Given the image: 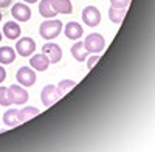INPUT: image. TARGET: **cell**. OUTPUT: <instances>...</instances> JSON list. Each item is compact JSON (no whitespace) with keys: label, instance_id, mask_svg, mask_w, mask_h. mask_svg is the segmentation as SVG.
<instances>
[{"label":"cell","instance_id":"17","mask_svg":"<svg viewBox=\"0 0 155 152\" xmlns=\"http://www.w3.org/2000/svg\"><path fill=\"white\" fill-rule=\"evenodd\" d=\"M71 56L79 61V62H84L87 59V51L84 48V42H76L73 47H71Z\"/></svg>","mask_w":155,"mask_h":152},{"label":"cell","instance_id":"5","mask_svg":"<svg viewBox=\"0 0 155 152\" xmlns=\"http://www.w3.org/2000/svg\"><path fill=\"white\" fill-rule=\"evenodd\" d=\"M16 79L20 85L25 87H31L36 82V73L31 67H20L16 73Z\"/></svg>","mask_w":155,"mask_h":152},{"label":"cell","instance_id":"14","mask_svg":"<svg viewBox=\"0 0 155 152\" xmlns=\"http://www.w3.org/2000/svg\"><path fill=\"white\" fill-rule=\"evenodd\" d=\"M3 123L6 127H16L20 124L19 120V109H9L3 113Z\"/></svg>","mask_w":155,"mask_h":152},{"label":"cell","instance_id":"12","mask_svg":"<svg viewBox=\"0 0 155 152\" xmlns=\"http://www.w3.org/2000/svg\"><path fill=\"white\" fill-rule=\"evenodd\" d=\"M20 25L17 23V22H6L5 25H3V34H5V37H8L9 41H14V39H17V37L20 36Z\"/></svg>","mask_w":155,"mask_h":152},{"label":"cell","instance_id":"23","mask_svg":"<svg viewBox=\"0 0 155 152\" xmlns=\"http://www.w3.org/2000/svg\"><path fill=\"white\" fill-rule=\"evenodd\" d=\"M98 61H99V55H93V56H90V58L87 59V68H88V70H92V68H93V65L96 64Z\"/></svg>","mask_w":155,"mask_h":152},{"label":"cell","instance_id":"6","mask_svg":"<svg viewBox=\"0 0 155 152\" xmlns=\"http://www.w3.org/2000/svg\"><path fill=\"white\" fill-rule=\"evenodd\" d=\"M36 50V42L31 37H22V39L17 41L16 44V51L22 56V58H28L34 53Z\"/></svg>","mask_w":155,"mask_h":152},{"label":"cell","instance_id":"24","mask_svg":"<svg viewBox=\"0 0 155 152\" xmlns=\"http://www.w3.org/2000/svg\"><path fill=\"white\" fill-rule=\"evenodd\" d=\"M5 79H6V71H5L3 67H0V84H2Z\"/></svg>","mask_w":155,"mask_h":152},{"label":"cell","instance_id":"16","mask_svg":"<svg viewBox=\"0 0 155 152\" xmlns=\"http://www.w3.org/2000/svg\"><path fill=\"white\" fill-rule=\"evenodd\" d=\"M39 12H41V16L45 17V19H53L58 14V12L53 9V6H51L50 0H42V2L39 3Z\"/></svg>","mask_w":155,"mask_h":152},{"label":"cell","instance_id":"2","mask_svg":"<svg viewBox=\"0 0 155 152\" xmlns=\"http://www.w3.org/2000/svg\"><path fill=\"white\" fill-rule=\"evenodd\" d=\"M84 48L87 53H93V55H99L104 51L106 48V41L99 33H92L85 37L84 41Z\"/></svg>","mask_w":155,"mask_h":152},{"label":"cell","instance_id":"27","mask_svg":"<svg viewBox=\"0 0 155 152\" xmlns=\"http://www.w3.org/2000/svg\"><path fill=\"white\" fill-rule=\"evenodd\" d=\"M0 41H2V31H0Z\"/></svg>","mask_w":155,"mask_h":152},{"label":"cell","instance_id":"8","mask_svg":"<svg viewBox=\"0 0 155 152\" xmlns=\"http://www.w3.org/2000/svg\"><path fill=\"white\" fill-rule=\"evenodd\" d=\"M42 51L48 56L50 59V64H58V62L62 59V50L58 44H53V42H48L42 47Z\"/></svg>","mask_w":155,"mask_h":152},{"label":"cell","instance_id":"15","mask_svg":"<svg viewBox=\"0 0 155 152\" xmlns=\"http://www.w3.org/2000/svg\"><path fill=\"white\" fill-rule=\"evenodd\" d=\"M16 61V51L14 48L11 47H2L0 48V64H12V62Z\"/></svg>","mask_w":155,"mask_h":152},{"label":"cell","instance_id":"28","mask_svg":"<svg viewBox=\"0 0 155 152\" xmlns=\"http://www.w3.org/2000/svg\"><path fill=\"white\" fill-rule=\"evenodd\" d=\"M0 20H2V12H0Z\"/></svg>","mask_w":155,"mask_h":152},{"label":"cell","instance_id":"18","mask_svg":"<svg viewBox=\"0 0 155 152\" xmlns=\"http://www.w3.org/2000/svg\"><path fill=\"white\" fill-rule=\"evenodd\" d=\"M124 16H126V8H115V6L109 8V19H110V22L121 23Z\"/></svg>","mask_w":155,"mask_h":152},{"label":"cell","instance_id":"20","mask_svg":"<svg viewBox=\"0 0 155 152\" xmlns=\"http://www.w3.org/2000/svg\"><path fill=\"white\" fill-rule=\"evenodd\" d=\"M11 104H12V95H11L9 87L0 85V106L9 107Z\"/></svg>","mask_w":155,"mask_h":152},{"label":"cell","instance_id":"26","mask_svg":"<svg viewBox=\"0 0 155 152\" xmlns=\"http://www.w3.org/2000/svg\"><path fill=\"white\" fill-rule=\"evenodd\" d=\"M23 2H27V3H36L37 0H23Z\"/></svg>","mask_w":155,"mask_h":152},{"label":"cell","instance_id":"11","mask_svg":"<svg viewBox=\"0 0 155 152\" xmlns=\"http://www.w3.org/2000/svg\"><path fill=\"white\" fill-rule=\"evenodd\" d=\"M64 33H65V36L68 37V39L78 41L84 34V30H82V27L78 22H68L65 25V28H64Z\"/></svg>","mask_w":155,"mask_h":152},{"label":"cell","instance_id":"19","mask_svg":"<svg viewBox=\"0 0 155 152\" xmlns=\"http://www.w3.org/2000/svg\"><path fill=\"white\" fill-rule=\"evenodd\" d=\"M39 115V109L33 107V106H28V107H23L22 110H19V120L20 123H25V121H28L31 120L33 117Z\"/></svg>","mask_w":155,"mask_h":152},{"label":"cell","instance_id":"13","mask_svg":"<svg viewBox=\"0 0 155 152\" xmlns=\"http://www.w3.org/2000/svg\"><path fill=\"white\" fill-rule=\"evenodd\" d=\"M51 6L56 12H61V14H70L73 12V5L71 0H50Z\"/></svg>","mask_w":155,"mask_h":152},{"label":"cell","instance_id":"21","mask_svg":"<svg viewBox=\"0 0 155 152\" xmlns=\"http://www.w3.org/2000/svg\"><path fill=\"white\" fill-rule=\"evenodd\" d=\"M74 85H76V82L71 81V79H62V81L56 85V88H58V92H59V95H61V98H62L64 95H67Z\"/></svg>","mask_w":155,"mask_h":152},{"label":"cell","instance_id":"7","mask_svg":"<svg viewBox=\"0 0 155 152\" xmlns=\"http://www.w3.org/2000/svg\"><path fill=\"white\" fill-rule=\"evenodd\" d=\"M11 16L17 22H28L31 19V9L25 3H14L11 8Z\"/></svg>","mask_w":155,"mask_h":152},{"label":"cell","instance_id":"25","mask_svg":"<svg viewBox=\"0 0 155 152\" xmlns=\"http://www.w3.org/2000/svg\"><path fill=\"white\" fill-rule=\"evenodd\" d=\"M12 3V0H0V8H8Z\"/></svg>","mask_w":155,"mask_h":152},{"label":"cell","instance_id":"3","mask_svg":"<svg viewBox=\"0 0 155 152\" xmlns=\"http://www.w3.org/2000/svg\"><path fill=\"white\" fill-rule=\"evenodd\" d=\"M82 20L87 27H98L99 22H101V12L96 6L88 5L82 9Z\"/></svg>","mask_w":155,"mask_h":152},{"label":"cell","instance_id":"1","mask_svg":"<svg viewBox=\"0 0 155 152\" xmlns=\"http://www.w3.org/2000/svg\"><path fill=\"white\" fill-rule=\"evenodd\" d=\"M62 31V22L56 20V19H51V20H45L41 28H39V34L41 37H44L45 41H53L61 34Z\"/></svg>","mask_w":155,"mask_h":152},{"label":"cell","instance_id":"10","mask_svg":"<svg viewBox=\"0 0 155 152\" xmlns=\"http://www.w3.org/2000/svg\"><path fill=\"white\" fill-rule=\"evenodd\" d=\"M9 90L12 95V104H25L28 101V92L22 85H9Z\"/></svg>","mask_w":155,"mask_h":152},{"label":"cell","instance_id":"4","mask_svg":"<svg viewBox=\"0 0 155 152\" xmlns=\"http://www.w3.org/2000/svg\"><path fill=\"white\" fill-rule=\"evenodd\" d=\"M61 98L59 92H58V88L56 85L53 84H48L42 88V92H41V99H42V104L45 107H50V106H53L56 101Z\"/></svg>","mask_w":155,"mask_h":152},{"label":"cell","instance_id":"9","mask_svg":"<svg viewBox=\"0 0 155 152\" xmlns=\"http://www.w3.org/2000/svg\"><path fill=\"white\" fill-rule=\"evenodd\" d=\"M30 65L33 70H37V71H45L50 65V59L45 53H39V55H34L31 56L30 59Z\"/></svg>","mask_w":155,"mask_h":152},{"label":"cell","instance_id":"22","mask_svg":"<svg viewBox=\"0 0 155 152\" xmlns=\"http://www.w3.org/2000/svg\"><path fill=\"white\" fill-rule=\"evenodd\" d=\"M130 0H110V6H115V8H127Z\"/></svg>","mask_w":155,"mask_h":152}]
</instances>
